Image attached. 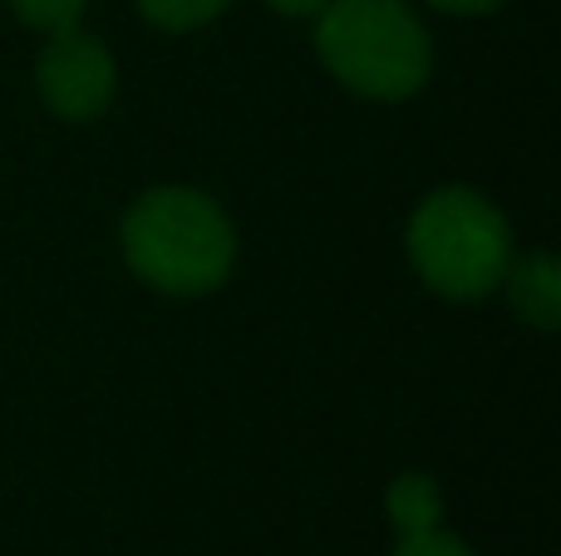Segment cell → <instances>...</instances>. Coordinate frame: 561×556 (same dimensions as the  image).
I'll list each match as a JSON object with an SVG mask.
<instances>
[{
    "instance_id": "1",
    "label": "cell",
    "mask_w": 561,
    "mask_h": 556,
    "mask_svg": "<svg viewBox=\"0 0 561 556\" xmlns=\"http://www.w3.org/2000/svg\"><path fill=\"white\" fill-rule=\"evenodd\" d=\"M237 222L213 193L187 183H158L118 217V256L158 296H213L237 271Z\"/></svg>"
},
{
    "instance_id": "2",
    "label": "cell",
    "mask_w": 561,
    "mask_h": 556,
    "mask_svg": "<svg viewBox=\"0 0 561 556\" xmlns=\"http://www.w3.org/2000/svg\"><path fill=\"white\" fill-rule=\"evenodd\" d=\"M316 59L340 89L369 104H404L434 74V35L409 0H325Z\"/></svg>"
},
{
    "instance_id": "3",
    "label": "cell",
    "mask_w": 561,
    "mask_h": 556,
    "mask_svg": "<svg viewBox=\"0 0 561 556\" xmlns=\"http://www.w3.org/2000/svg\"><path fill=\"white\" fill-rule=\"evenodd\" d=\"M404 252L414 276L444 301H483L517 256L507 212L468 183H444L409 212Z\"/></svg>"
},
{
    "instance_id": "4",
    "label": "cell",
    "mask_w": 561,
    "mask_h": 556,
    "mask_svg": "<svg viewBox=\"0 0 561 556\" xmlns=\"http://www.w3.org/2000/svg\"><path fill=\"white\" fill-rule=\"evenodd\" d=\"M35 94L65 124H94L118 99V59L94 30L69 25L45 35L35 55Z\"/></svg>"
},
{
    "instance_id": "5",
    "label": "cell",
    "mask_w": 561,
    "mask_h": 556,
    "mask_svg": "<svg viewBox=\"0 0 561 556\" xmlns=\"http://www.w3.org/2000/svg\"><path fill=\"white\" fill-rule=\"evenodd\" d=\"M497 291L513 301V311L523 315L533 331H557L561 325V262L547 246L517 252Z\"/></svg>"
},
{
    "instance_id": "6",
    "label": "cell",
    "mask_w": 561,
    "mask_h": 556,
    "mask_svg": "<svg viewBox=\"0 0 561 556\" xmlns=\"http://www.w3.org/2000/svg\"><path fill=\"white\" fill-rule=\"evenodd\" d=\"M385 518L394 528V537L438 528L444 522V488L428 473H399L385 488Z\"/></svg>"
},
{
    "instance_id": "7",
    "label": "cell",
    "mask_w": 561,
    "mask_h": 556,
    "mask_svg": "<svg viewBox=\"0 0 561 556\" xmlns=\"http://www.w3.org/2000/svg\"><path fill=\"white\" fill-rule=\"evenodd\" d=\"M237 0H138V15L163 35H193L232 10Z\"/></svg>"
},
{
    "instance_id": "8",
    "label": "cell",
    "mask_w": 561,
    "mask_h": 556,
    "mask_svg": "<svg viewBox=\"0 0 561 556\" xmlns=\"http://www.w3.org/2000/svg\"><path fill=\"white\" fill-rule=\"evenodd\" d=\"M0 5L15 10L20 25L39 30V35H55V30H69V25H84V10L89 0H0Z\"/></svg>"
},
{
    "instance_id": "9",
    "label": "cell",
    "mask_w": 561,
    "mask_h": 556,
    "mask_svg": "<svg viewBox=\"0 0 561 556\" xmlns=\"http://www.w3.org/2000/svg\"><path fill=\"white\" fill-rule=\"evenodd\" d=\"M389 556H478L473 547H468L458 532H448L444 522L428 532H409V537H394V552Z\"/></svg>"
},
{
    "instance_id": "10",
    "label": "cell",
    "mask_w": 561,
    "mask_h": 556,
    "mask_svg": "<svg viewBox=\"0 0 561 556\" xmlns=\"http://www.w3.org/2000/svg\"><path fill=\"white\" fill-rule=\"evenodd\" d=\"M424 5H434L438 15H458V20H473V15H493V10H503L507 0H424Z\"/></svg>"
},
{
    "instance_id": "11",
    "label": "cell",
    "mask_w": 561,
    "mask_h": 556,
    "mask_svg": "<svg viewBox=\"0 0 561 556\" xmlns=\"http://www.w3.org/2000/svg\"><path fill=\"white\" fill-rule=\"evenodd\" d=\"M272 15H286V20H316L325 10V0H262Z\"/></svg>"
},
{
    "instance_id": "12",
    "label": "cell",
    "mask_w": 561,
    "mask_h": 556,
    "mask_svg": "<svg viewBox=\"0 0 561 556\" xmlns=\"http://www.w3.org/2000/svg\"><path fill=\"white\" fill-rule=\"evenodd\" d=\"M0 10H5V5H0Z\"/></svg>"
}]
</instances>
